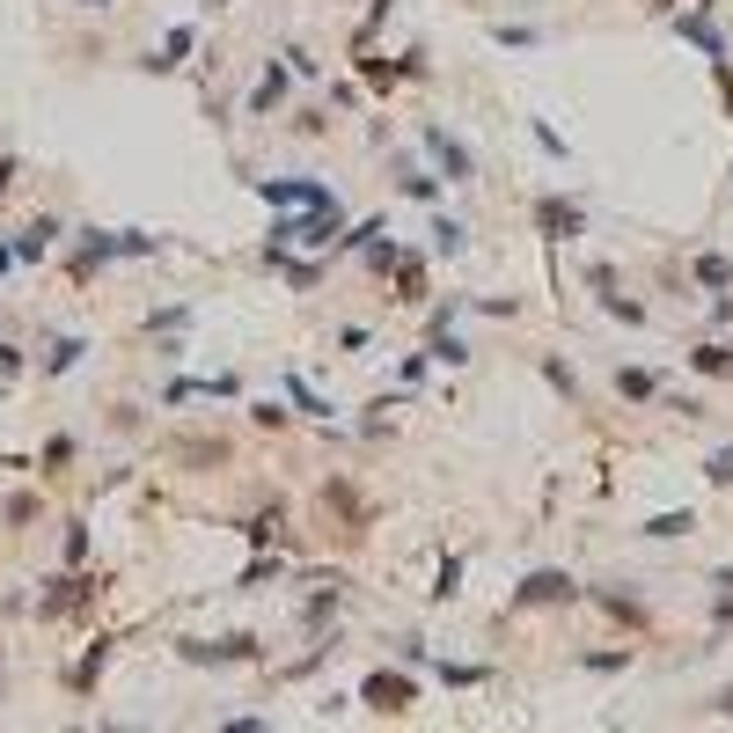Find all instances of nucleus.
I'll return each mask as SVG.
<instances>
[{
    "mask_svg": "<svg viewBox=\"0 0 733 733\" xmlns=\"http://www.w3.org/2000/svg\"><path fill=\"white\" fill-rule=\"evenodd\" d=\"M360 705L389 719V711H411V705H418V689H411V675H389V667H374V675L360 683Z\"/></svg>",
    "mask_w": 733,
    "mask_h": 733,
    "instance_id": "nucleus-1",
    "label": "nucleus"
},
{
    "mask_svg": "<svg viewBox=\"0 0 733 733\" xmlns=\"http://www.w3.org/2000/svg\"><path fill=\"white\" fill-rule=\"evenodd\" d=\"M572 594H580L572 572H528V580L513 586V609H558V602H572Z\"/></svg>",
    "mask_w": 733,
    "mask_h": 733,
    "instance_id": "nucleus-2",
    "label": "nucleus"
},
{
    "mask_svg": "<svg viewBox=\"0 0 733 733\" xmlns=\"http://www.w3.org/2000/svg\"><path fill=\"white\" fill-rule=\"evenodd\" d=\"M426 154H433V170L447 176V184H477V162H469V147L455 140V132H440V125H426Z\"/></svg>",
    "mask_w": 733,
    "mask_h": 733,
    "instance_id": "nucleus-3",
    "label": "nucleus"
},
{
    "mask_svg": "<svg viewBox=\"0 0 733 733\" xmlns=\"http://www.w3.org/2000/svg\"><path fill=\"white\" fill-rule=\"evenodd\" d=\"M257 198H271V206H330L338 191H330V184H316V176H279V184L265 176V184H257Z\"/></svg>",
    "mask_w": 733,
    "mask_h": 733,
    "instance_id": "nucleus-4",
    "label": "nucleus"
},
{
    "mask_svg": "<svg viewBox=\"0 0 733 733\" xmlns=\"http://www.w3.org/2000/svg\"><path fill=\"white\" fill-rule=\"evenodd\" d=\"M536 228L550 243H572V235H580V206H572V198H536Z\"/></svg>",
    "mask_w": 733,
    "mask_h": 733,
    "instance_id": "nucleus-5",
    "label": "nucleus"
},
{
    "mask_svg": "<svg viewBox=\"0 0 733 733\" xmlns=\"http://www.w3.org/2000/svg\"><path fill=\"white\" fill-rule=\"evenodd\" d=\"M191 45H198V30H191V23H176L170 37H162V51L147 59V73H176V67H184V51H191Z\"/></svg>",
    "mask_w": 733,
    "mask_h": 733,
    "instance_id": "nucleus-6",
    "label": "nucleus"
},
{
    "mask_svg": "<svg viewBox=\"0 0 733 733\" xmlns=\"http://www.w3.org/2000/svg\"><path fill=\"white\" fill-rule=\"evenodd\" d=\"M51 243H59V220H30L23 235H15V265H37Z\"/></svg>",
    "mask_w": 733,
    "mask_h": 733,
    "instance_id": "nucleus-7",
    "label": "nucleus"
},
{
    "mask_svg": "<svg viewBox=\"0 0 733 733\" xmlns=\"http://www.w3.org/2000/svg\"><path fill=\"white\" fill-rule=\"evenodd\" d=\"M396 301H404V309H411V301H418V293H426V265H418V257H411V249H396Z\"/></svg>",
    "mask_w": 733,
    "mask_h": 733,
    "instance_id": "nucleus-8",
    "label": "nucleus"
},
{
    "mask_svg": "<svg viewBox=\"0 0 733 733\" xmlns=\"http://www.w3.org/2000/svg\"><path fill=\"white\" fill-rule=\"evenodd\" d=\"M689 366H697L705 382H726V374H733V345H719V338L697 345V352H689Z\"/></svg>",
    "mask_w": 733,
    "mask_h": 733,
    "instance_id": "nucleus-9",
    "label": "nucleus"
},
{
    "mask_svg": "<svg viewBox=\"0 0 733 733\" xmlns=\"http://www.w3.org/2000/svg\"><path fill=\"white\" fill-rule=\"evenodd\" d=\"M279 103H287V67H265V81L249 89V110L265 118V110H279Z\"/></svg>",
    "mask_w": 733,
    "mask_h": 733,
    "instance_id": "nucleus-10",
    "label": "nucleus"
},
{
    "mask_svg": "<svg viewBox=\"0 0 733 733\" xmlns=\"http://www.w3.org/2000/svg\"><path fill=\"white\" fill-rule=\"evenodd\" d=\"M184 660H257V638H220V645H184Z\"/></svg>",
    "mask_w": 733,
    "mask_h": 733,
    "instance_id": "nucleus-11",
    "label": "nucleus"
},
{
    "mask_svg": "<svg viewBox=\"0 0 733 733\" xmlns=\"http://www.w3.org/2000/svg\"><path fill=\"white\" fill-rule=\"evenodd\" d=\"M697 287L726 293V287H733V257H719V249H705V257H697Z\"/></svg>",
    "mask_w": 733,
    "mask_h": 733,
    "instance_id": "nucleus-12",
    "label": "nucleus"
},
{
    "mask_svg": "<svg viewBox=\"0 0 733 733\" xmlns=\"http://www.w3.org/2000/svg\"><path fill=\"white\" fill-rule=\"evenodd\" d=\"M81 352H89V338H51V352H45L37 374H67V366H81Z\"/></svg>",
    "mask_w": 733,
    "mask_h": 733,
    "instance_id": "nucleus-13",
    "label": "nucleus"
},
{
    "mask_svg": "<svg viewBox=\"0 0 733 733\" xmlns=\"http://www.w3.org/2000/svg\"><path fill=\"white\" fill-rule=\"evenodd\" d=\"M689 528H697V513H653V521H645V536H653V543H675V536H689Z\"/></svg>",
    "mask_w": 733,
    "mask_h": 733,
    "instance_id": "nucleus-14",
    "label": "nucleus"
},
{
    "mask_svg": "<svg viewBox=\"0 0 733 733\" xmlns=\"http://www.w3.org/2000/svg\"><path fill=\"white\" fill-rule=\"evenodd\" d=\"M433 249H440V257H463V249H469V228L440 213V220H433Z\"/></svg>",
    "mask_w": 733,
    "mask_h": 733,
    "instance_id": "nucleus-15",
    "label": "nucleus"
},
{
    "mask_svg": "<svg viewBox=\"0 0 733 733\" xmlns=\"http://www.w3.org/2000/svg\"><path fill=\"white\" fill-rule=\"evenodd\" d=\"M616 396L645 404V396H653V374H638V366H616Z\"/></svg>",
    "mask_w": 733,
    "mask_h": 733,
    "instance_id": "nucleus-16",
    "label": "nucleus"
},
{
    "mask_svg": "<svg viewBox=\"0 0 733 733\" xmlns=\"http://www.w3.org/2000/svg\"><path fill=\"white\" fill-rule=\"evenodd\" d=\"M586 675H616V667H631V645H616V653H580Z\"/></svg>",
    "mask_w": 733,
    "mask_h": 733,
    "instance_id": "nucleus-17",
    "label": "nucleus"
},
{
    "mask_svg": "<svg viewBox=\"0 0 733 733\" xmlns=\"http://www.w3.org/2000/svg\"><path fill=\"white\" fill-rule=\"evenodd\" d=\"M279 528H287V513L271 507V513H249V528H243V536H249V543H271Z\"/></svg>",
    "mask_w": 733,
    "mask_h": 733,
    "instance_id": "nucleus-18",
    "label": "nucleus"
},
{
    "mask_svg": "<svg viewBox=\"0 0 733 733\" xmlns=\"http://www.w3.org/2000/svg\"><path fill=\"white\" fill-rule=\"evenodd\" d=\"M455 586H463V558H447L433 572V586H426V594H433V602H447V594H455Z\"/></svg>",
    "mask_w": 733,
    "mask_h": 733,
    "instance_id": "nucleus-19",
    "label": "nucleus"
},
{
    "mask_svg": "<svg viewBox=\"0 0 733 733\" xmlns=\"http://www.w3.org/2000/svg\"><path fill=\"white\" fill-rule=\"evenodd\" d=\"M287 396H293V404H301V411H309V418H330V404H323V396L309 389V382H301V374H293V382H287Z\"/></svg>",
    "mask_w": 733,
    "mask_h": 733,
    "instance_id": "nucleus-20",
    "label": "nucleus"
},
{
    "mask_svg": "<svg viewBox=\"0 0 733 733\" xmlns=\"http://www.w3.org/2000/svg\"><path fill=\"white\" fill-rule=\"evenodd\" d=\"M426 360H440V366H463V360H469V345H463V338H433V345H426Z\"/></svg>",
    "mask_w": 733,
    "mask_h": 733,
    "instance_id": "nucleus-21",
    "label": "nucleus"
},
{
    "mask_svg": "<svg viewBox=\"0 0 733 733\" xmlns=\"http://www.w3.org/2000/svg\"><path fill=\"white\" fill-rule=\"evenodd\" d=\"M404 198H418V206H433V198H440V176L411 170V176H404Z\"/></svg>",
    "mask_w": 733,
    "mask_h": 733,
    "instance_id": "nucleus-22",
    "label": "nucleus"
},
{
    "mask_svg": "<svg viewBox=\"0 0 733 733\" xmlns=\"http://www.w3.org/2000/svg\"><path fill=\"white\" fill-rule=\"evenodd\" d=\"M67 463H73V433H51V447H45V477H59Z\"/></svg>",
    "mask_w": 733,
    "mask_h": 733,
    "instance_id": "nucleus-23",
    "label": "nucleus"
},
{
    "mask_svg": "<svg viewBox=\"0 0 733 733\" xmlns=\"http://www.w3.org/2000/svg\"><path fill=\"white\" fill-rule=\"evenodd\" d=\"M15 374H23V345L0 330V382H15Z\"/></svg>",
    "mask_w": 733,
    "mask_h": 733,
    "instance_id": "nucleus-24",
    "label": "nucleus"
},
{
    "mask_svg": "<svg viewBox=\"0 0 733 733\" xmlns=\"http://www.w3.org/2000/svg\"><path fill=\"white\" fill-rule=\"evenodd\" d=\"M705 477H711V485H726V491H733V447H719V455H711V463H705Z\"/></svg>",
    "mask_w": 733,
    "mask_h": 733,
    "instance_id": "nucleus-25",
    "label": "nucleus"
},
{
    "mask_svg": "<svg viewBox=\"0 0 733 733\" xmlns=\"http://www.w3.org/2000/svg\"><path fill=\"white\" fill-rule=\"evenodd\" d=\"M184 323H191V309H154V316H147V330H184Z\"/></svg>",
    "mask_w": 733,
    "mask_h": 733,
    "instance_id": "nucleus-26",
    "label": "nucleus"
},
{
    "mask_svg": "<svg viewBox=\"0 0 733 733\" xmlns=\"http://www.w3.org/2000/svg\"><path fill=\"white\" fill-rule=\"evenodd\" d=\"M89 558V528H81V521H67V565H81Z\"/></svg>",
    "mask_w": 733,
    "mask_h": 733,
    "instance_id": "nucleus-27",
    "label": "nucleus"
},
{
    "mask_svg": "<svg viewBox=\"0 0 733 733\" xmlns=\"http://www.w3.org/2000/svg\"><path fill=\"white\" fill-rule=\"evenodd\" d=\"M440 683H455V689H469V683H485V667H447V660H440Z\"/></svg>",
    "mask_w": 733,
    "mask_h": 733,
    "instance_id": "nucleus-28",
    "label": "nucleus"
},
{
    "mask_svg": "<svg viewBox=\"0 0 733 733\" xmlns=\"http://www.w3.org/2000/svg\"><path fill=\"white\" fill-rule=\"evenodd\" d=\"M499 45H513V51H528V45H536V30H521V23H499Z\"/></svg>",
    "mask_w": 733,
    "mask_h": 733,
    "instance_id": "nucleus-29",
    "label": "nucleus"
},
{
    "mask_svg": "<svg viewBox=\"0 0 733 733\" xmlns=\"http://www.w3.org/2000/svg\"><path fill=\"white\" fill-rule=\"evenodd\" d=\"M265 580H279V558H257V565L243 572V586H265Z\"/></svg>",
    "mask_w": 733,
    "mask_h": 733,
    "instance_id": "nucleus-30",
    "label": "nucleus"
},
{
    "mask_svg": "<svg viewBox=\"0 0 733 733\" xmlns=\"http://www.w3.org/2000/svg\"><path fill=\"white\" fill-rule=\"evenodd\" d=\"M711 711H719V719H733V689H726V697H719V705H711Z\"/></svg>",
    "mask_w": 733,
    "mask_h": 733,
    "instance_id": "nucleus-31",
    "label": "nucleus"
},
{
    "mask_svg": "<svg viewBox=\"0 0 733 733\" xmlns=\"http://www.w3.org/2000/svg\"><path fill=\"white\" fill-rule=\"evenodd\" d=\"M8 176H15V162H8V154H0V191H8Z\"/></svg>",
    "mask_w": 733,
    "mask_h": 733,
    "instance_id": "nucleus-32",
    "label": "nucleus"
},
{
    "mask_svg": "<svg viewBox=\"0 0 733 733\" xmlns=\"http://www.w3.org/2000/svg\"><path fill=\"white\" fill-rule=\"evenodd\" d=\"M8 265H15V243H0V271H8Z\"/></svg>",
    "mask_w": 733,
    "mask_h": 733,
    "instance_id": "nucleus-33",
    "label": "nucleus"
},
{
    "mask_svg": "<svg viewBox=\"0 0 733 733\" xmlns=\"http://www.w3.org/2000/svg\"><path fill=\"white\" fill-rule=\"evenodd\" d=\"M89 8H110V0H89Z\"/></svg>",
    "mask_w": 733,
    "mask_h": 733,
    "instance_id": "nucleus-34",
    "label": "nucleus"
}]
</instances>
